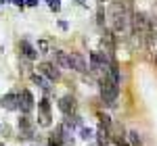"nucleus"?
<instances>
[{"label": "nucleus", "mask_w": 157, "mask_h": 146, "mask_svg": "<svg viewBox=\"0 0 157 146\" xmlns=\"http://www.w3.org/2000/svg\"><path fill=\"white\" fill-rule=\"evenodd\" d=\"M98 84H101L98 88H101V98H103V102H105L107 107H115L117 96H120V84H115L107 75H103Z\"/></svg>", "instance_id": "f257e3e1"}, {"label": "nucleus", "mask_w": 157, "mask_h": 146, "mask_svg": "<svg viewBox=\"0 0 157 146\" xmlns=\"http://www.w3.org/2000/svg\"><path fill=\"white\" fill-rule=\"evenodd\" d=\"M38 123L42 125V127H50V123H52V115H50V102L46 98H42L40 102H38Z\"/></svg>", "instance_id": "f03ea898"}, {"label": "nucleus", "mask_w": 157, "mask_h": 146, "mask_svg": "<svg viewBox=\"0 0 157 146\" xmlns=\"http://www.w3.org/2000/svg\"><path fill=\"white\" fill-rule=\"evenodd\" d=\"M17 96H19V109H21V113L29 117V113L34 111V107H36L34 94H32L29 90H21V94H17Z\"/></svg>", "instance_id": "7ed1b4c3"}, {"label": "nucleus", "mask_w": 157, "mask_h": 146, "mask_svg": "<svg viewBox=\"0 0 157 146\" xmlns=\"http://www.w3.org/2000/svg\"><path fill=\"white\" fill-rule=\"evenodd\" d=\"M75 109H78V102H75V98H73L71 94H65V96L59 98V111L65 115V117L75 115Z\"/></svg>", "instance_id": "20e7f679"}, {"label": "nucleus", "mask_w": 157, "mask_h": 146, "mask_svg": "<svg viewBox=\"0 0 157 146\" xmlns=\"http://www.w3.org/2000/svg\"><path fill=\"white\" fill-rule=\"evenodd\" d=\"M38 69L42 73V77L48 79V82H59L61 79V71H59V67H57L55 63H40Z\"/></svg>", "instance_id": "39448f33"}, {"label": "nucleus", "mask_w": 157, "mask_h": 146, "mask_svg": "<svg viewBox=\"0 0 157 146\" xmlns=\"http://www.w3.org/2000/svg\"><path fill=\"white\" fill-rule=\"evenodd\" d=\"M19 132H21V136H23V138H29V140H32V138H36V127H34V123H32V119H29V117H27V115H21V117H19Z\"/></svg>", "instance_id": "423d86ee"}, {"label": "nucleus", "mask_w": 157, "mask_h": 146, "mask_svg": "<svg viewBox=\"0 0 157 146\" xmlns=\"http://www.w3.org/2000/svg\"><path fill=\"white\" fill-rule=\"evenodd\" d=\"M0 107H2L4 111H17L19 109V96H17L15 92L4 94V96L0 98Z\"/></svg>", "instance_id": "0eeeda50"}, {"label": "nucleus", "mask_w": 157, "mask_h": 146, "mask_svg": "<svg viewBox=\"0 0 157 146\" xmlns=\"http://www.w3.org/2000/svg\"><path fill=\"white\" fill-rule=\"evenodd\" d=\"M69 63H71V69H75L78 73H86L88 71V63L80 52H71L69 54Z\"/></svg>", "instance_id": "6e6552de"}, {"label": "nucleus", "mask_w": 157, "mask_h": 146, "mask_svg": "<svg viewBox=\"0 0 157 146\" xmlns=\"http://www.w3.org/2000/svg\"><path fill=\"white\" fill-rule=\"evenodd\" d=\"M19 52H21V57H25L27 61H36V59H38L36 46H32L27 40H21V42H19Z\"/></svg>", "instance_id": "1a4fd4ad"}, {"label": "nucleus", "mask_w": 157, "mask_h": 146, "mask_svg": "<svg viewBox=\"0 0 157 146\" xmlns=\"http://www.w3.org/2000/svg\"><path fill=\"white\" fill-rule=\"evenodd\" d=\"M55 65L57 67H63V69H71V63H69V54L65 50H55Z\"/></svg>", "instance_id": "9d476101"}, {"label": "nucleus", "mask_w": 157, "mask_h": 146, "mask_svg": "<svg viewBox=\"0 0 157 146\" xmlns=\"http://www.w3.org/2000/svg\"><path fill=\"white\" fill-rule=\"evenodd\" d=\"M29 79H32V84H36L38 88H42L44 92H50V82H48V79H44L42 75H38V73H32V77H29Z\"/></svg>", "instance_id": "9b49d317"}, {"label": "nucleus", "mask_w": 157, "mask_h": 146, "mask_svg": "<svg viewBox=\"0 0 157 146\" xmlns=\"http://www.w3.org/2000/svg\"><path fill=\"white\" fill-rule=\"evenodd\" d=\"M48 146H63V130H61V125L57 127V132L48 138Z\"/></svg>", "instance_id": "f8f14e48"}, {"label": "nucleus", "mask_w": 157, "mask_h": 146, "mask_svg": "<svg viewBox=\"0 0 157 146\" xmlns=\"http://www.w3.org/2000/svg\"><path fill=\"white\" fill-rule=\"evenodd\" d=\"M128 138H130V146H143V138H140V134L136 130L128 132Z\"/></svg>", "instance_id": "ddd939ff"}, {"label": "nucleus", "mask_w": 157, "mask_h": 146, "mask_svg": "<svg viewBox=\"0 0 157 146\" xmlns=\"http://www.w3.org/2000/svg\"><path fill=\"white\" fill-rule=\"evenodd\" d=\"M97 134H98V144H101V146H103V144H107V142H109V130L101 127V130H98Z\"/></svg>", "instance_id": "4468645a"}, {"label": "nucleus", "mask_w": 157, "mask_h": 146, "mask_svg": "<svg viewBox=\"0 0 157 146\" xmlns=\"http://www.w3.org/2000/svg\"><path fill=\"white\" fill-rule=\"evenodd\" d=\"M98 119H101V127L111 130V117H109V115H105V113H98Z\"/></svg>", "instance_id": "2eb2a0df"}, {"label": "nucleus", "mask_w": 157, "mask_h": 146, "mask_svg": "<svg viewBox=\"0 0 157 146\" xmlns=\"http://www.w3.org/2000/svg\"><path fill=\"white\" fill-rule=\"evenodd\" d=\"M80 138H82V140H92V138H94V130L82 127V130H80Z\"/></svg>", "instance_id": "dca6fc26"}, {"label": "nucleus", "mask_w": 157, "mask_h": 146, "mask_svg": "<svg viewBox=\"0 0 157 146\" xmlns=\"http://www.w3.org/2000/svg\"><path fill=\"white\" fill-rule=\"evenodd\" d=\"M38 54H46L48 52V42L46 40H38Z\"/></svg>", "instance_id": "f3484780"}, {"label": "nucleus", "mask_w": 157, "mask_h": 146, "mask_svg": "<svg viewBox=\"0 0 157 146\" xmlns=\"http://www.w3.org/2000/svg\"><path fill=\"white\" fill-rule=\"evenodd\" d=\"M48 2V6H50V11L52 13H59L61 11V0H46Z\"/></svg>", "instance_id": "a211bd4d"}, {"label": "nucleus", "mask_w": 157, "mask_h": 146, "mask_svg": "<svg viewBox=\"0 0 157 146\" xmlns=\"http://www.w3.org/2000/svg\"><path fill=\"white\" fill-rule=\"evenodd\" d=\"M113 142H115L117 146H130L128 142H126V140H124V138H113Z\"/></svg>", "instance_id": "6ab92c4d"}, {"label": "nucleus", "mask_w": 157, "mask_h": 146, "mask_svg": "<svg viewBox=\"0 0 157 146\" xmlns=\"http://www.w3.org/2000/svg\"><path fill=\"white\" fill-rule=\"evenodd\" d=\"M25 4H27V6H36L38 4V0H23Z\"/></svg>", "instance_id": "aec40b11"}, {"label": "nucleus", "mask_w": 157, "mask_h": 146, "mask_svg": "<svg viewBox=\"0 0 157 146\" xmlns=\"http://www.w3.org/2000/svg\"><path fill=\"white\" fill-rule=\"evenodd\" d=\"M13 4H17V6H21V9L25 6V2H23V0H13Z\"/></svg>", "instance_id": "412c9836"}, {"label": "nucleus", "mask_w": 157, "mask_h": 146, "mask_svg": "<svg viewBox=\"0 0 157 146\" xmlns=\"http://www.w3.org/2000/svg\"><path fill=\"white\" fill-rule=\"evenodd\" d=\"M0 2H13V0H0Z\"/></svg>", "instance_id": "4be33fe9"}, {"label": "nucleus", "mask_w": 157, "mask_h": 146, "mask_svg": "<svg viewBox=\"0 0 157 146\" xmlns=\"http://www.w3.org/2000/svg\"><path fill=\"white\" fill-rule=\"evenodd\" d=\"M0 146H6V144H2V142H0Z\"/></svg>", "instance_id": "5701e85b"}, {"label": "nucleus", "mask_w": 157, "mask_h": 146, "mask_svg": "<svg viewBox=\"0 0 157 146\" xmlns=\"http://www.w3.org/2000/svg\"><path fill=\"white\" fill-rule=\"evenodd\" d=\"M101 2H105V0H101Z\"/></svg>", "instance_id": "b1692460"}]
</instances>
